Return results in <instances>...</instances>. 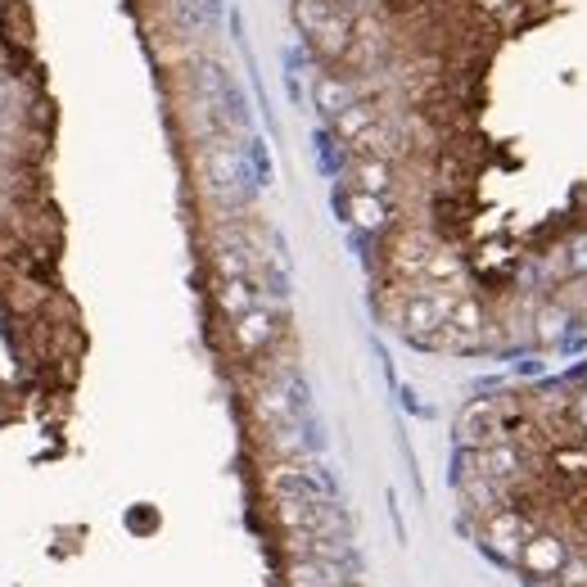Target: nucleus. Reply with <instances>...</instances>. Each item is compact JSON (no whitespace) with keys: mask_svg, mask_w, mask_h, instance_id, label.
Listing matches in <instances>:
<instances>
[{"mask_svg":"<svg viewBox=\"0 0 587 587\" xmlns=\"http://www.w3.org/2000/svg\"><path fill=\"white\" fill-rule=\"evenodd\" d=\"M294 23L303 27V37L330 59L348 54L357 41V19L339 5V0H294Z\"/></svg>","mask_w":587,"mask_h":587,"instance_id":"obj_1","label":"nucleus"},{"mask_svg":"<svg viewBox=\"0 0 587 587\" xmlns=\"http://www.w3.org/2000/svg\"><path fill=\"white\" fill-rule=\"evenodd\" d=\"M271 519L285 534H348V515L334 498H276Z\"/></svg>","mask_w":587,"mask_h":587,"instance_id":"obj_2","label":"nucleus"},{"mask_svg":"<svg viewBox=\"0 0 587 587\" xmlns=\"http://www.w3.org/2000/svg\"><path fill=\"white\" fill-rule=\"evenodd\" d=\"M262 488L267 498H330V484L317 475V466H307L303 456L294 461H271L262 470Z\"/></svg>","mask_w":587,"mask_h":587,"instance_id":"obj_3","label":"nucleus"},{"mask_svg":"<svg viewBox=\"0 0 587 587\" xmlns=\"http://www.w3.org/2000/svg\"><path fill=\"white\" fill-rule=\"evenodd\" d=\"M199 172H204V185L212 195H240V185H244V159H240V145H231L227 136L218 140H204L199 149Z\"/></svg>","mask_w":587,"mask_h":587,"instance_id":"obj_4","label":"nucleus"},{"mask_svg":"<svg viewBox=\"0 0 587 587\" xmlns=\"http://www.w3.org/2000/svg\"><path fill=\"white\" fill-rule=\"evenodd\" d=\"M276 334H281V317H276L271 303H258V307H249L244 317L231 321V344H235L240 357H258Z\"/></svg>","mask_w":587,"mask_h":587,"instance_id":"obj_5","label":"nucleus"},{"mask_svg":"<svg viewBox=\"0 0 587 587\" xmlns=\"http://www.w3.org/2000/svg\"><path fill=\"white\" fill-rule=\"evenodd\" d=\"M456 435H461V443H466V448H488V443L506 439L502 407L492 403V398H479V403H470L466 412H461V420H456Z\"/></svg>","mask_w":587,"mask_h":587,"instance_id":"obj_6","label":"nucleus"},{"mask_svg":"<svg viewBox=\"0 0 587 587\" xmlns=\"http://www.w3.org/2000/svg\"><path fill=\"white\" fill-rule=\"evenodd\" d=\"M570 547H565V538H555V534H529L524 538V547H519V565H524V574H534V578H555L565 570V561H570Z\"/></svg>","mask_w":587,"mask_h":587,"instance_id":"obj_7","label":"nucleus"},{"mask_svg":"<svg viewBox=\"0 0 587 587\" xmlns=\"http://www.w3.org/2000/svg\"><path fill=\"white\" fill-rule=\"evenodd\" d=\"M435 235H425V231H403L393 240V254H389V267H393V276L398 281H420L425 276V262H429V254H435Z\"/></svg>","mask_w":587,"mask_h":587,"instance_id":"obj_8","label":"nucleus"},{"mask_svg":"<svg viewBox=\"0 0 587 587\" xmlns=\"http://www.w3.org/2000/svg\"><path fill=\"white\" fill-rule=\"evenodd\" d=\"M254 420L262 429L271 425H294L298 420V389L294 384H281V380H271L254 393Z\"/></svg>","mask_w":587,"mask_h":587,"instance_id":"obj_9","label":"nucleus"},{"mask_svg":"<svg viewBox=\"0 0 587 587\" xmlns=\"http://www.w3.org/2000/svg\"><path fill=\"white\" fill-rule=\"evenodd\" d=\"M357 583L348 574V561H313V555H298L285 565V587H344Z\"/></svg>","mask_w":587,"mask_h":587,"instance_id":"obj_10","label":"nucleus"},{"mask_svg":"<svg viewBox=\"0 0 587 587\" xmlns=\"http://www.w3.org/2000/svg\"><path fill=\"white\" fill-rule=\"evenodd\" d=\"M348 185L362 195H393V185H398V172L389 159H370V154H357L353 168H348Z\"/></svg>","mask_w":587,"mask_h":587,"instance_id":"obj_11","label":"nucleus"},{"mask_svg":"<svg viewBox=\"0 0 587 587\" xmlns=\"http://www.w3.org/2000/svg\"><path fill=\"white\" fill-rule=\"evenodd\" d=\"M529 538V524L515 511H492L488 515V547L502 555V561H519V547Z\"/></svg>","mask_w":587,"mask_h":587,"instance_id":"obj_12","label":"nucleus"},{"mask_svg":"<svg viewBox=\"0 0 587 587\" xmlns=\"http://www.w3.org/2000/svg\"><path fill=\"white\" fill-rule=\"evenodd\" d=\"M313 100H317V109L326 113V118H339L353 100H357V86L348 82V77H339V73H321L317 82H313Z\"/></svg>","mask_w":587,"mask_h":587,"instance_id":"obj_13","label":"nucleus"},{"mask_svg":"<svg viewBox=\"0 0 587 587\" xmlns=\"http://www.w3.org/2000/svg\"><path fill=\"white\" fill-rule=\"evenodd\" d=\"M420 281L425 285H466V262H461V254L452 249V244H435Z\"/></svg>","mask_w":587,"mask_h":587,"instance_id":"obj_14","label":"nucleus"},{"mask_svg":"<svg viewBox=\"0 0 587 587\" xmlns=\"http://www.w3.org/2000/svg\"><path fill=\"white\" fill-rule=\"evenodd\" d=\"M348 218L362 227V231H384L393 222V204L384 195H362V191H348Z\"/></svg>","mask_w":587,"mask_h":587,"instance_id":"obj_15","label":"nucleus"},{"mask_svg":"<svg viewBox=\"0 0 587 587\" xmlns=\"http://www.w3.org/2000/svg\"><path fill=\"white\" fill-rule=\"evenodd\" d=\"M334 122V132H339V140H348V145H357L362 136H370L380 127V113H376V105H366V100H353L339 118H330Z\"/></svg>","mask_w":587,"mask_h":587,"instance_id":"obj_16","label":"nucleus"},{"mask_svg":"<svg viewBox=\"0 0 587 587\" xmlns=\"http://www.w3.org/2000/svg\"><path fill=\"white\" fill-rule=\"evenodd\" d=\"M258 303H267L262 298V281H222L218 285V307L235 321V317H244L249 307H258Z\"/></svg>","mask_w":587,"mask_h":587,"instance_id":"obj_17","label":"nucleus"},{"mask_svg":"<svg viewBox=\"0 0 587 587\" xmlns=\"http://www.w3.org/2000/svg\"><path fill=\"white\" fill-rule=\"evenodd\" d=\"M262 448H267L276 461H294V456H303V448H307L303 425L294 420V425H271V429H262Z\"/></svg>","mask_w":587,"mask_h":587,"instance_id":"obj_18","label":"nucleus"},{"mask_svg":"<svg viewBox=\"0 0 587 587\" xmlns=\"http://www.w3.org/2000/svg\"><path fill=\"white\" fill-rule=\"evenodd\" d=\"M570 330V317L561 313V307H542V313H538V344H555V339H561Z\"/></svg>","mask_w":587,"mask_h":587,"instance_id":"obj_19","label":"nucleus"},{"mask_svg":"<svg viewBox=\"0 0 587 587\" xmlns=\"http://www.w3.org/2000/svg\"><path fill=\"white\" fill-rule=\"evenodd\" d=\"M555 583L561 587H587V555H570L565 570L555 574Z\"/></svg>","mask_w":587,"mask_h":587,"instance_id":"obj_20","label":"nucleus"},{"mask_svg":"<svg viewBox=\"0 0 587 587\" xmlns=\"http://www.w3.org/2000/svg\"><path fill=\"white\" fill-rule=\"evenodd\" d=\"M565 254H570V258H565V271H570V276H583V271H587V231H583L578 240H570Z\"/></svg>","mask_w":587,"mask_h":587,"instance_id":"obj_21","label":"nucleus"},{"mask_svg":"<svg viewBox=\"0 0 587 587\" xmlns=\"http://www.w3.org/2000/svg\"><path fill=\"white\" fill-rule=\"evenodd\" d=\"M14 109V86L5 82V77H0V118H5Z\"/></svg>","mask_w":587,"mask_h":587,"instance_id":"obj_22","label":"nucleus"},{"mask_svg":"<svg viewBox=\"0 0 587 587\" xmlns=\"http://www.w3.org/2000/svg\"><path fill=\"white\" fill-rule=\"evenodd\" d=\"M570 412H574L578 429H583V435H587V393H583V398H574V403H570Z\"/></svg>","mask_w":587,"mask_h":587,"instance_id":"obj_23","label":"nucleus"},{"mask_svg":"<svg viewBox=\"0 0 587 587\" xmlns=\"http://www.w3.org/2000/svg\"><path fill=\"white\" fill-rule=\"evenodd\" d=\"M339 5H344L348 14H366L370 5H376V0H339Z\"/></svg>","mask_w":587,"mask_h":587,"instance_id":"obj_24","label":"nucleus"},{"mask_svg":"<svg viewBox=\"0 0 587 587\" xmlns=\"http://www.w3.org/2000/svg\"><path fill=\"white\" fill-rule=\"evenodd\" d=\"M393 10H416V5H425V0H389Z\"/></svg>","mask_w":587,"mask_h":587,"instance_id":"obj_25","label":"nucleus"},{"mask_svg":"<svg viewBox=\"0 0 587 587\" xmlns=\"http://www.w3.org/2000/svg\"><path fill=\"white\" fill-rule=\"evenodd\" d=\"M479 5H484V10H506L511 0H479Z\"/></svg>","mask_w":587,"mask_h":587,"instance_id":"obj_26","label":"nucleus"},{"mask_svg":"<svg viewBox=\"0 0 587 587\" xmlns=\"http://www.w3.org/2000/svg\"><path fill=\"white\" fill-rule=\"evenodd\" d=\"M344 587H357V583H344Z\"/></svg>","mask_w":587,"mask_h":587,"instance_id":"obj_27","label":"nucleus"}]
</instances>
